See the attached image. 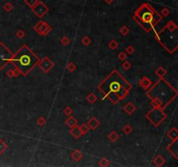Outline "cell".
<instances>
[{"mask_svg":"<svg viewBox=\"0 0 178 167\" xmlns=\"http://www.w3.org/2000/svg\"><path fill=\"white\" fill-rule=\"evenodd\" d=\"M97 88L103 94V99L109 98L113 104H117L129 95L132 86L117 71L114 70Z\"/></svg>","mask_w":178,"mask_h":167,"instance_id":"cell-1","label":"cell"},{"mask_svg":"<svg viewBox=\"0 0 178 167\" xmlns=\"http://www.w3.org/2000/svg\"><path fill=\"white\" fill-rule=\"evenodd\" d=\"M147 96L151 99V104L154 107L164 109L177 97V91L164 78H160L147 91Z\"/></svg>","mask_w":178,"mask_h":167,"instance_id":"cell-2","label":"cell"},{"mask_svg":"<svg viewBox=\"0 0 178 167\" xmlns=\"http://www.w3.org/2000/svg\"><path fill=\"white\" fill-rule=\"evenodd\" d=\"M133 19L147 32H150L163 19V17L148 3H143L135 12Z\"/></svg>","mask_w":178,"mask_h":167,"instance_id":"cell-3","label":"cell"},{"mask_svg":"<svg viewBox=\"0 0 178 167\" xmlns=\"http://www.w3.org/2000/svg\"><path fill=\"white\" fill-rule=\"evenodd\" d=\"M39 60V58L24 44L13 55L11 63L20 71V74L26 76L37 65Z\"/></svg>","mask_w":178,"mask_h":167,"instance_id":"cell-4","label":"cell"},{"mask_svg":"<svg viewBox=\"0 0 178 167\" xmlns=\"http://www.w3.org/2000/svg\"><path fill=\"white\" fill-rule=\"evenodd\" d=\"M146 118L155 127H157L166 119L167 115L165 112H164L162 108L154 107L146 114Z\"/></svg>","mask_w":178,"mask_h":167,"instance_id":"cell-5","label":"cell"},{"mask_svg":"<svg viewBox=\"0 0 178 167\" xmlns=\"http://www.w3.org/2000/svg\"><path fill=\"white\" fill-rule=\"evenodd\" d=\"M13 55L14 54L3 44V43L0 42V71L3 70L5 66L11 62Z\"/></svg>","mask_w":178,"mask_h":167,"instance_id":"cell-6","label":"cell"},{"mask_svg":"<svg viewBox=\"0 0 178 167\" xmlns=\"http://www.w3.org/2000/svg\"><path fill=\"white\" fill-rule=\"evenodd\" d=\"M31 10L33 11V13L39 18H43L48 12H49V8L48 6L43 3L42 1H38L37 3L31 8Z\"/></svg>","mask_w":178,"mask_h":167,"instance_id":"cell-7","label":"cell"},{"mask_svg":"<svg viewBox=\"0 0 178 167\" xmlns=\"http://www.w3.org/2000/svg\"><path fill=\"white\" fill-rule=\"evenodd\" d=\"M34 30L40 36H46L51 31L52 27L45 21H40L34 26Z\"/></svg>","mask_w":178,"mask_h":167,"instance_id":"cell-8","label":"cell"},{"mask_svg":"<svg viewBox=\"0 0 178 167\" xmlns=\"http://www.w3.org/2000/svg\"><path fill=\"white\" fill-rule=\"evenodd\" d=\"M38 67L45 73H48L53 67H54V63L48 58V57H44L43 58H42L41 60H39L38 64H37Z\"/></svg>","mask_w":178,"mask_h":167,"instance_id":"cell-9","label":"cell"},{"mask_svg":"<svg viewBox=\"0 0 178 167\" xmlns=\"http://www.w3.org/2000/svg\"><path fill=\"white\" fill-rule=\"evenodd\" d=\"M139 85L144 89V90H148L150 89L152 85H153V82L149 79L148 77H143L140 80H139Z\"/></svg>","mask_w":178,"mask_h":167,"instance_id":"cell-10","label":"cell"},{"mask_svg":"<svg viewBox=\"0 0 178 167\" xmlns=\"http://www.w3.org/2000/svg\"><path fill=\"white\" fill-rule=\"evenodd\" d=\"M167 151L171 153L176 159H177V139L171 142V144L167 147Z\"/></svg>","mask_w":178,"mask_h":167,"instance_id":"cell-11","label":"cell"},{"mask_svg":"<svg viewBox=\"0 0 178 167\" xmlns=\"http://www.w3.org/2000/svg\"><path fill=\"white\" fill-rule=\"evenodd\" d=\"M88 126L90 127V129H91V130H96L98 126H99V125H100V122H99V120L97 118H95V117H92V118H90V119L88 121Z\"/></svg>","mask_w":178,"mask_h":167,"instance_id":"cell-12","label":"cell"},{"mask_svg":"<svg viewBox=\"0 0 178 167\" xmlns=\"http://www.w3.org/2000/svg\"><path fill=\"white\" fill-rule=\"evenodd\" d=\"M70 134L74 138V139H78L79 138H81V136H82V133H81V132H80V129H79V127L77 125V126H74V127H72V128H70Z\"/></svg>","mask_w":178,"mask_h":167,"instance_id":"cell-13","label":"cell"},{"mask_svg":"<svg viewBox=\"0 0 178 167\" xmlns=\"http://www.w3.org/2000/svg\"><path fill=\"white\" fill-rule=\"evenodd\" d=\"M123 109L128 115H132L134 113V112L136 111V106L132 103H128L127 105H125L123 106Z\"/></svg>","mask_w":178,"mask_h":167,"instance_id":"cell-14","label":"cell"},{"mask_svg":"<svg viewBox=\"0 0 178 167\" xmlns=\"http://www.w3.org/2000/svg\"><path fill=\"white\" fill-rule=\"evenodd\" d=\"M70 156H71V159H72L73 160H75L76 162L80 161V160L83 159V153L81 152V151H79V150H77V149L75 150V151H73V152H71Z\"/></svg>","mask_w":178,"mask_h":167,"instance_id":"cell-15","label":"cell"},{"mask_svg":"<svg viewBox=\"0 0 178 167\" xmlns=\"http://www.w3.org/2000/svg\"><path fill=\"white\" fill-rule=\"evenodd\" d=\"M64 124H65L67 126H69L70 128H72V127L77 125V120L73 116L70 115V116H69V118L65 120Z\"/></svg>","mask_w":178,"mask_h":167,"instance_id":"cell-16","label":"cell"},{"mask_svg":"<svg viewBox=\"0 0 178 167\" xmlns=\"http://www.w3.org/2000/svg\"><path fill=\"white\" fill-rule=\"evenodd\" d=\"M167 135H168V137L171 139V141H173V140H176V139H178V131L177 129L176 128V127H174V128H172L171 130H170L169 132H168V133H167Z\"/></svg>","mask_w":178,"mask_h":167,"instance_id":"cell-17","label":"cell"},{"mask_svg":"<svg viewBox=\"0 0 178 167\" xmlns=\"http://www.w3.org/2000/svg\"><path fill=\"white\" fill-rule=\"evenodd\" d=\"M153 163H154V165H155L156 166L161 167L165 164V159H164L161 155H157V156L154 159Z\"/></svg>","mask_w":178,"mask_h":167,"instance_id":"cell-18","label":"cell"},{"mask_svg":"<svg viewBox=\"0 0 178 167\" xmlns=\"http://www.w3.org/2000/svg\"><path fill=\"white\" fill-rule=\"evenodd\" d=\"M155 74H156L159 78H164V77H165L166 74H167V71H166L164 67L160 66L159 68H157V69L155 71Z\"/></svg>","mask_w":178,"mask_h":167,"instance_id":"cell-19","label":"cell"},{"mask_svg":"<svg viewBox=\"0 0 178 167\" xmlns=\"http://www.w3.org/2000/svg\"><path fill=\"white\" fill-rule=\"evenodd\" d=\"M108 139H109L111 142H117V141L118 140V139H119V134H118L117 132L113 131V132H111L109 134Z\"/></svg>","mask_w":178,"mask_h":167,"instance_id":"cell-20","label":"cell"},{"mask_svg":"<svg viewBox=\"0 0 178 167\" xmlns=\"http://www.w3.org/2000/svg\"><path fill=\"white\" fill-rule=\"evenodd\" d=\"M86 99H87V101H88L89 103H90V104H94V103L97 102V96H96L93 92H90V93L86 97Z\"/></svg>","mask_w":178,"mask_h":167,"instance_id":"cell-21","label":"cell"},{"mask_svg":"<svg viewBox=\"0 0 178 167\" xmlns=\"http://www.w3.org/2000/svg\"><path fill=\"white\" fill-rule=\"evenodd\" d=\"M78 127H79V129H80V132H81L82 135L87 134V133L89 132V131H90V127L88 126L87 124H83V125H81L78 126Z\"/></svg>","mask_w":178,"mask_h":167,"instance_id":"cell-22","label":"cell"},{"mask_svg":"<svg viewBox=\"0 0 178 167\" xmlns=\"http://www.w3.org/2000/svg\"><path fill=\"white\" fill-rule=\"evenodd\" d=\"M7 148H8L7 144H6L3 139H0V155L3 154V153L5 152V150H6Z\"/></svg>","mask_w":178,"mask_h":167,"instance_id":"cell-23","label":"cell"},{"mask_svg":"<svg viewBox=\"0 0 178 167\" xmlns=\"http://www.w3.org/2000/svg\"><path fill=\"white\" fill-rule=\"evenodd\" d=\"M108 47L110 49V50H112V51H114V50H116L117 47H118V43H117V41H116V40H111L109 44H108Z\"/></svg>","mask_w":178,"mask_h":167,"instance_id":"cell-24","label":"cell"},{"mask_svg":"<svg viewBox=\"0 0 178 167\" xmlns=\"http://www.w3.org/2000/svg\"><path fill=\"white\" fill-rule=\"evenodd\" d=\"M98 165L102 167H107L110 165V161H109V160H108L106 158H103L102 159H100V161H99Z\"/></svg>","mask_w":178,"mask_h":167,"instance_id":"cell-25","label":"cell"},{"mask_svg":"<svg viewBox=\"0 0 178 167\" xmlns=\"http://www.w3.org/2000/svg\"><path fill=\"white\" fill-rule=\"evenodd\" d=\"M119 33L123 36H127L129 33H130V29L126 26V25H123V27H121V29L119 30Z\"/></svg>","mask_w":178,"mask_h":167,"instance_id":"cell-26","label":"cell"},{"mask_svg":"<svg viewBox=\"0 0 178 167\" xmlns=\"http://www.w3.org/2000/svg\"><path fill=\"white\" fill-rule=\"evenodd\" d=\"M123 132L124 134L129 135V134H130V133L133 132V128H132L131 125H126L123 128Z\"/></svg>","mask_w":178,"mask_h":167,"instance_id":"cell-27","label":"cell"},{"mask_svg":"<svg viewBox=\"0 0 178 167\" xmlns=\"http://www.w3.org/2000/svg\"><path fill=\"white\" fill-rule=\"evenodd\" d=\"M12 9H13V4H12L10 2H6V3H4V5H3V10H4L5 11L10 12V11L12 10Z\"/></svg>","mask_w":178,"mask_h":167,"instance_id":"cell-28","label":"cell"},{"mask_svg":"<svg viewBox=\"0 0 178 167\" xmlns=\"http://www.w3.org/2000/svg\"><path fill=\"white\" fill-rule=\"evenodd\" d=\"M82 44H83V45H85V46H88V45H90V43H91V39H90V37H88V36H84L83 38H82Z\"/></svg>","mask_w":178,"mask_h":167,"instance_id":"cell-29","label":"cell"},{"mask_svg":"<svg viewBox=\"0 0 178 167\" xmlns=\"http://www.w3.org/2000/svg\"><path fill=\"white\" fill-rule=\"evenodd\" d=\"M46 124V119L43 118V117H39L37 120V125L39 126V127H43L44 125Z\"/></svg>","mask_w":178,"mask_h":167,"instance_id":"cell-30","label":"cell"},{"mask_svg":"<svg viewBox=\"0 0 178 167\" xmlns=\"http://www.w3.org/2000/svg\"><path fill=\"white\" fill-rule=\"evenodd\" d=\"M38 1H39V0H24V3L31 9V8H33V7L37 3Z\"/></svg>","mask_w":178,"mask_h":167,"instance_id":"cell-31","label":"cell"},{"mask_svg":"<svg viewBox=\"0 0 178 167\" xmlns=\"http://www.w3.org/2000/svg\"><path fill=\"white\" fill-rule=\"evenodd\" d=\"M60 42L62 43V44H63V45L67 46V45H69V44H70V39L68 37L64 36V37H63L60 39Z\"/></svg>","mask_w":178,"mask_h":167,"instance_id":"cell-32","label":"cell"},{"mask_svg":"<svg viewBox=\"0 0 178 167\" xmlns=\"http://www.w3.org/2000/svg\"><path fill=\"white\" fill-rule=\"evenodd\" d=\"M67 70H68L70 72H73V71H75L77 70V65H76L74 63L70 62V63H69V64H67Z\"/></svg>","mask_w":178,"mask_h":167,"instance_id":"cell-33","label":"cell"},{"mask_svg":"<svg viewBox=\"0 0 178 167\" xmlns=\"http://www.w3.org/2000/svg\"><path fill=\"white\" fill-rule=\"evenodd\" d=\"M131 66H132L131 64L129 61H127V60H124V62L122 64V67H123V69L124 71H129L131 68Z\"/></svg>","mask_w":178,"mask_h":167,"instance_id":"cell-34","label":"cell"},{"mask_svg":"<svg viewBox=\"0 0 178 167\" xmlns=\"http://www.w3.org/2000/svg\"><path fill=\"white\" fill-rule=\"evenodd\" d=\"M117 58H118V59H119L120 61H124V60H126V59H127V58H128V57H127L126 52L121 51L120 53H118Z\"/></svg>","mask_w":178,"mask_h":167,"instance_id":"cell-35","label":"cell"},{"mask_svg":"<svg viewBox=\"0 0 178 167\" xmlns=\"http://www.w3.org/2000/svg\"><path fill=\"white\" fill-rule=\"evenodd\" d=\"M72 112H73V111H72V109H71L70 106H67V107H65V108L63 109V114H64L65 116H67V117L70 116V115L72 114Z\"/></svg>","mask_w":178,"mask_h":167,"instance_id":"cell-36","label":"cell"},{"mask_svg":"<svg viewBox=\"0 0 178 167\" xmlns=\"http://www.w3.org/2000/svg\"><path fill=\"white\" fill-rule=\"evenodd\" d=\"M170 10L167 8V7H164L162 10H161V16L162 17H168L169 15H170Z\"/></svg>","mask_w":178,"mask_h":167,"instance_id":"cell-37","label":"cell"},{"mask_svg":"<svg viewBox=\"0 0 178 167\" xmlns=\"http://www.w3.org/2000/svg\"><path fill=\"white\" fill-rule=\"evenodd\" d=\"M16 36H17V37L19 38V39H23V38L24 37V36H25V32H24L23 30H17V31L16 32Z\"/></svg>","mask_w":178,"mask_h":167,"instance_id":"cell-38","label":"cell"},{"mask_svg":"<svg viewBox=\"0 0 178 167\" xmlns=\"http://www.w3.org/2000/svg\"><path fill=\"white\" fill-rule=\"evenodd\" d=\"M125 52L128 53V54H130V55H132V54L135 52V49H134V47H133L132 45H129V46L126 47Z\"/></svg>","mask_w":178,"mask_h":167,"instance_id":"cell-39","label":"cell"},{"mask_svg":"<svg viewBox=\"0 0 178 167\" xmlns=\"http://www.w3.org/2000/svg\"><path fill=\"white\" fill-rule=\"evenodd\" d=\"M6 76H7L8 78H14V69H10V70H8L7 72H6Z\"/></svg>","mask_w":178,"mask_h":167,"instance_id":"cell-40","label":"cell"},{"mask_svg":"<svg viewBox=\"0 0 178 167\" xmlns=\"http://www.w3.org/2000/svg\"><path fill=\"white\" fill-rule=\"evenodd\" d=\"M20 75V71L17 69V68H15L14 69V78H17V77H18Z\"/></svg>","mask_w":178,"mask_h":167,"instance_id":"cell-41","label":"cell"},{"mask_svg":"<svg viewBox=\"0 0 178 167\" xmlns=\"http://www.w3.org/2000/svg\"><path fill=\"white\" fill-rule=\"evenodd\" d=\"M104 1L107 4H111L113 3V0H104Z\"/></svg>","mask_w":178,"mask_h":167,"instance_id":"cell-42","label":"cell"},{"mask_svg":"<svg viewBox=\"0 0 178 167\" xmlns=\"http://www.w3.org/2000/svg\"><path fill=\"white\" fill-rule=\"evenodd\" d=\"M0 90H1V89H0Z\"/></svg>","mask_w":178,"mask_h":167,"instance_id":"cell-43","label":"cell"}]
</instances>
